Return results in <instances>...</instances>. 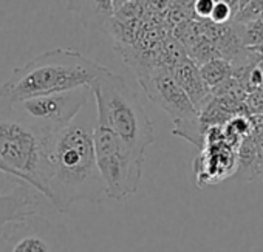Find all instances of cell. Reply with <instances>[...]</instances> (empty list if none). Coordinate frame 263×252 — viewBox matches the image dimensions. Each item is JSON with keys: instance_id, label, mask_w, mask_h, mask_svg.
<instances>
[{"instance_id": "1", "label": "cell", "mask_w": 263, "mask_h": 252, "mask_svg": "<svg viewBox=\"0 0 263 252\" xmlns=\"http://www.w3.org/2000/svg\"><path fill=\"white\" fill-rule=\"evenodd\" d=\"M85 107L48 140L45 150L44 197L61 214L68 212L78 201L99 204L107 198L95 157L96 116L91 118Z\"/></svg>"}, {"instance_id": "2", "label": "cell", "mask_w": 263, "mask_h": 252, "mask_svg": "<svg viewBox=\"0 0 263 252\" xmlns=\"http://www.w3.org/2000/svg\"><path fill=\"white\" fill-rule=\"evenodd\" d=\"M105 67L70 48H54L16 68L0 85V99L17 102L36 96L91 87Z\"/></svg>"}, {"instance_id": "3", "label": "cell", "mask_w": 263, "mask_h": 252, "mask_svg": "<svg viewBox=\"0 0 263 252\" xmlns=\"http://www.w3.org/2000/svg\"><path fill=\"white\" fill-rule=\"evenodd\" d=\"M96 104V125L116 135L138 160L155 141V129L138 93L128 82L107 70L91 87Z\"/></svg>"}, {"instance_id": "4", "label": "cell", "mask_w": 263, "mask_h": 252, "mask_svg": "<svg viewBox=\"0 0 263 252\" xmlns=\"http://www.w3.org/2000/svg\"><path fill=\"white\" fill-rule=\"evenodd\" d=\"M48 140L25 122L10 102L0 99V160L14 172L16 180L41 195H45L42 180Z\"/></svg>"}, {"instance_id": "5", "label": "cell", "mask_w": 263, "mask_h": 252, "mask_svg": "<svg viewBox=\"0 0 263 252\" xmlns=\"http://www.w3.org/2000/svg\"><path fill=\"white\" fill-rule=\"evenodd\" d=\"M135 70L146 96L171 116L174 122L172 133L203 149L204 130L200 124L198 111L177 84L171 70L155 62H138Z\"/></svg>"}, {"instance_id": "6", "label": "cell", "mask_w": 263, "mask_h": 252, "mask_svg": "<svg viewBox=\"0 0 263 252\" xmlns=\"http://www.w3.org/2000/svg\"><path fill=\"white\" fill-rule=\"evenodd\" d=\"M93 143L105 197L115 201L134 197L140 187L144 161L132 153L116 135L99 125L95 127Z\"/></svg>"}, {"instance_id": "7", "label": "cell", "mask_w": 263, "mask_h": 252, "mask_svg": "<svg viewBox=\"0 0 263 252\" xmlns=\"http://www.w3.org/2000/svg\"><path fill=\"white\" fill-rule=\"evenodd\" d=\"M88 87L10 102L14 111L47 138L62 130L88 104Z\"/></svg>"}, {"instance_id": "8", "label": "cell", "mask_w": 263, "mask_h": 252, "mask_svg": "<svg viewBox=\"0 0 263 252\" xmlns=\"http://www.w3.org/2000/svg\"><path fill=\"white\" fill-rule=\"evenodd\" d=\"M0 252H67V241L58 226L36 214L7 224Z\"/></svg>"}, {"instance_id": "9", "label": "cell", "mask_w": 263, "mask_h": 252, "mask_svg": "<svg viewBox=\"0 0 263 252\" xmlns=\"http://www.w3.org/2000/svg\"><path fill=\"white\" fill-rule=\"evenodd\" d=\"M36 214H39V197L27 183L17 184L8 193H0V234L7 224Z\"/></svg>"}, {"instance_id": "10", "label": "cell", "mask_w": 263, "mask_h": 252, "mask_svg": "<svg viewBox=\"0 0 263 252\" xmlns=\"http://www.w3.org/2000/svg\"><path fill=\"white\" fill-rule=\"evenodd\" d=\"M169 70L174 79L177 81V84L183 88V91L194 104L195 110L200 113L212 99V93L211 88L203 81L198 65L189 56H186Z\"/></svg>"}, {"instance_id": "11", "label": "cell", "mask_w": 263, "mask_h": 252, "mask_svg": "<svg viewBox=\"0 0 263 252\" xmlns=\"http://www.w3.org/2000/svg\"><path fill=\"white\" fill-rule=\"evenodd\" d=\"M67 10L78 17L85 30L105 27L115 14V0H67Z\"/></svg>"}, {"instance_id": "12", "label": "cell", "mask_w": 263, "mask_h": 252, "mask_svg": "<svg viewBox=\"0 0 263 252\" xmlns=\"http://www.w3.org/2000/svg\"><path fill=\"white\" fill-rule=\"evenodd\" d=\"M255 155H257V138L254 135H249L237 147V169H235V172L245 181H252Z\"/></svg>"}, {"instance_id": "13", "label": "cell", "mask_w": 263, "mask_h": 252, "mask_svg": "<svg viewBox=\"0 0 263 252\" xmlns=\"http://www.w3.org/2000/svg\"><path fill=\"white\" fill-rule=\"evenodd\" d=\"M198 68H200V74H201L203 81L206 82V85L211 90L232 76L231 62L226 59H221V57H214V59L198 65Z\"/></svg>"}, {"instance_id": "14", "label": "cell", "mask_w": 263, "mask_h": 252, "mask_svg": "<svg viewBox=\"0 0 263 252\" xmlns=\"http://www.w3.org/2000/svg\"><path fill=\"white\" fill-rule=\"evenodd\" d=\"M237 13L238 11L235 8H232L231 5H228L226 2H220V0H215V5H214L212 13L209 16V22L217 24V25L231 24V22H234Z\"/></svg>"}, {"instance_id": "15", "label": "cell", "mask_w": 263, "mask_h": 252, "mask_svg": "<svg viewBox=\"0 0 263 252\" xmlns=\"http://www.w3.org/2000/svg\"><path fill=\"white\" fill-rule=\"evenodd\" d=\"M245 102L249 114H263V88H255L254 91L248 93Z\"/></svg>"}, {"instance_id": "16", "label": "cell", "mask_w": 263, "mask_h": 252, "mask_svg": "<svg viewBox=\"0 0 263 252\" xmlns=\"http://www.w3.org/2000/svg\"><path fill=\"white\" fill-rule=\"evenodd\" d=\"M252 181L263 184V140H257V155H255Z\"/></svg>"}, {"instance_id": "17", "label": "cell", "mask_w": 263, "mask_h": 252, "mask_svg": "<svg viewBox=\"0 0 263 252\" xmlns=\"http://www.w3.org/2000/svg\"><path fill=\"white\" fill-rule=\"evenodd\" d=\"M0 172H2V173H7L8 177H11V178H14V180H16V175H14V172H13L10 167H7V166L4 164V161H2V160H0Z\"/></svg>"}, {"instance_id": "18", "label": "cell", "mask_w": 263, "mask_h": 252, "mask_svg": "<svg viewBox=\"0 0 263 252\" xmlns=\"http://www.w3.org/2000/svg\"><path fill=\"white\" fill-rule=\"evenodd\" d=\"M249 2H251V0H238V11H240V10H243Z\"/></svg>"}, {"instance_id": "19", "label": "cell", "mask_w": 263, "mask_h": 252, "mask_svg": "<svg viewBox=\"0 0 263 252\" xmlns=\"http://www.w3.org/2000/svg\"><path fill=\"white\" fill-rule=\"evenodd\" d=\"M257 67L260 68V71H261V76H263V57L258 61V64H257ZM261 88H263V84H261Z\"/></svg>"}]
</instances>
